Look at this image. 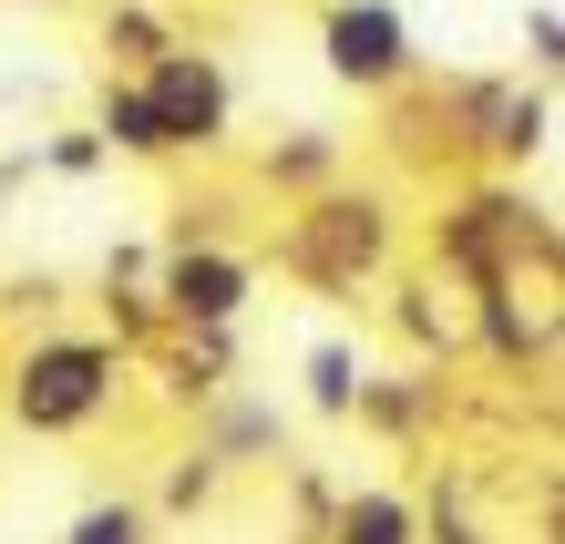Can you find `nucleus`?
Returning <instances> with one entry per match:
<instances>
[{"label": "nucleus", "instance_id": "f257e3e1", "mask_svg": "<svg viewBox=\"0 0 565 544\" xmlns=\"http://www.w3.org/2000/svg\"><path fill=\"white\" fill-rule=\"evenodd\" d=\"M412 62V31L391 0H340L329 11V73H350V83H391Z\"/></svg>", "mask_w": 565, "mask_h": 544}, {"label": "nucleus", "instance_id": "f03ea898", "mask_svg": "<svg viewBox=\"0 0 565 544\" xmlns=\"http://www.w3.org/2000/svg\"><path fill=\"white\" fill-rule=\"evenodd\" d=\"M145 104H154V124H164V145H206V134L226 124V83H216V62L164 52V73L145 83Z\"/></svg>", "mask_w": 565, "mask_h": 544}, {"label": "nucleus", "instance_id": "7ed1b4c3", "mask_svg": "<svg viewBox=\"0 0 565 544\" xmlns=\"http://www.w3.org/2000/svg\"><path fill=\"white\" fill-rule=\"evenodd\" d=\"M93 401H104V360H93V350H42L21 370V422H42V431L83 422Z\"/></svg>", "mask_w": 565, "mask_h": 544}, {"label": "nucleus", "instance_id": "20e7f679", "mask_svg": "<svg viewBox=\"0 0 565 544\" xmlns=\"http://www.w3.org/2000/svg\"><path fill=\"white\" fill-rule=\"evenodd\" d=\"M175 298H185L195 319H226V309H237V267H216V257L195 267V257H185V267H175Z\"/></svg>", "mask_w": 565, "mask_h": 544}, {"label": "nucleus", "instance_id": "39448f33", "mask_svg": "<svg viewBox=\"0 0 565 544\" xmlns=\"http://www.w3.org/2000/svg\"><path fill=\"white\" fill-rule=\"evenodd\" d=\"M104 134H114L124 154H154V145H164V124H154L145 93H114V104H104Z\"/></svg>", "mask_w": 565, "mask_h": 544}, {"label": "nucleus", "instance_id": "423d86ee", "mask_svg": "<svg viewBox=\"0 0 565 544\" xmlns=\"http://www.w3.org/2000/svg\"><path fill=\"white\" fill-rule=\"evenodd\" d=\"M412 524H402V503H350V524H340V544H402Z\"/></svg>", "mask_w": 565, "mask_h": 544}, {"label": "nucleus", "instance_id": "0eeeda50", "mask_svg": "<svg viewBox=\"0 0 565 544\" xmlns=\"http://www.w3.org/2000/svg\"><path fill=\"white\" fill-rule=\"evenodd\" d=\"M73 544H145V524L124 514V503H104V514H83V524H73Z\"/></svg>", "mask_w": 565, "mask_h": 544}, {"label": "nucleus", "instance_id": "6e6552de", "mask_svg": "<svg viewBox=\"0 0 565 544\" xmlns=\"http://www.w3.org/2000/svg\"><path fill=\"white\" fill-rule=\"evenodd\" d=\"M319 401H329V412L350 401V360H340V350H319Z\"/></svg>", "mask_w": 565, "mask_h": 544}]
</instances>
